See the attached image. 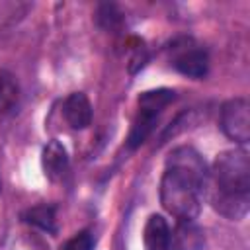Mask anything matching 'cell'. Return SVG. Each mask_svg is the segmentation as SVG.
I'll return each mask as SVG.
<instances>
[{"instance_id":"obj_8","label":"cell","mask_w":250,"mask_h":250,"mask_svg":"<svg viewBox=\"0 0 250 250\" xmlns=\"http://www.w3.org/2000/svg\"><path fill=\"white\" fill-rule=\"evenodd\" d=\"M62 115L72 129H86L92 123V104L84 92H72L62 104Z\"/></svg>"},{"instance_id":"obj_15","label":"cell","mask_w":250,"mask_h":250,"mask_svg":"<svg viewBox=\"0 0 250 250\" xmlns=\"http://www.w3.org/2000/svg\"><path fill=\"white\" fill-rule=\"evenodd\" d=\"M0 189H2V182H0Z\"/></svg>"},{"instance_id":"obj_10","label":"cell","mask_w":250,"mask_h":250,"mask_svg":"<svg viewBox=\"0 0 250 250\" xmlns=\"http://www.w3.org/2000/svg\"><path fill=\"white\" fill-rule=\"evenodd\" d=\"M203 236L195 229L193 223H180L176 232L172 234L170 248L172 250H201Z\"/></svg>"},{"instance_id":"obj_14","label":"cell","mask_w":250,"mask_h":250,"mask_svg":"<svg viewBox=\"0 0 250 250\" xmlns=\"http://www.w3.org/2000/svg\"><path fill=\"white\" fill-rule=\"evenodd\" d=\"M94 244H96L94 234L90 230H80L70 240H66L62 250H94Z\"/></svg>"},{"instance_id":"obj_6","label":"cell","mask_w":250,"mask_h":250,"mask_svg":"<svg viewBox=\"0 0 250 250\" xmlns=\"http://www.w3.org/2000/svg\"><path fill=\"white\" fill-rule=\"evenodd\" d=\"M203 195L209 199V203L217 213L229 219H242L248 211V195L219 189L213 184H209V180H205L203 184Z\"/></svg>"},{"instance_id":"obj_5","label":"cell","mask_w":250,"mask_h":250,"mask_svg":"<svg viewBox=\"0 0 250 250\" xmlns=\"http://www.w3.org/2000/svg\"><path fill=\"white\" fill-rule=\"evenodd\" d=\"M221 129L223 133L238 143L246 145L250 141V105L246 98H232L221 107Z\"/></svg>"},{"instance_id":"obj_4","label":"cell","mask_w":250,"mask_h":250,"mask_svg":"<svg viewBox=\"0 0 250 250\" xmlns=\"http://www.w3.org/2000/svg\"><path fill=\"white\" fill-rule=\"evenodd\" d=\"M170 62L178 72L189 78H203L209 66L205 49L195 45L191 39H180L170 47Z\"/></svg>"},{"instance_id":"obj_12","label":"cell","mask_w":250,"mask_h":250,"mask_svg":"<svg viewBox=\"0 0 250 250\" xmlns=\"http://www.w3.org/2000/svg\"><path fill=\"white\" fill-rule=\"evenodd\" d=\"M18 96L20 88L16 78L8 72H0V117L14 109V105L18 104Z\"/></svg>"},{"instance_id":"obj_3","label":"cell","mask_w":250,"mask_h":250,"mask_svg":"<svg viewBox=\"0 0 250 250\" xmlns=\"http://www.w3.org/2000/svg\"><path fill=\"white\" fill-rule=\"evenodd\" d=\"M174 100V92L168 88H158V90H148L145 94H141L139 98V111L135 115L133 127L129 131L127 137V145L129 148H137L139 145H143L146 141V137L152 133L158 115L162 113V109Z\"/></svg>"},{"instance_id":"obj_7","label":"cell","mask_w":250,"mask_h":250,"mask_svg":"<svg viewBox=\"0 0 250 250\" xmlns=\"http://www.w3.org/2000/svg\"><path fill=\"white\" fill-rule=\"evenodd\" d=\"M41 166L51 182H61L68 172V152L62 143L49 141L41 154Z\"/></svg>"},{"instance_id":"obj_1","label":"cell","mask_w":250,"mask_h":250,"mask_svg":"<svg viewBox=\"0 0 250 250\" xmlns=\"http://www.w3.org/2000/svg\"><path fill=\"white\" fill-rule=\"evenodd\" d=\"M209 176L205 160L191 146H178L166 158L160 180V203L180 223H193L201 211L203 184Z\"/></svg>"},{"instance_id":"obj_11","label":"cell","mask_w":250,"mask_h":250,"mask_svg":"<svg viewBox=\"0 0 250 250\" xmlns=\"http://www.w3.org/2000/svg\"><path fill=\"white\" fill-rule=\"evenodd\" d=\"M23 221L29 223V225H33V227H37V229H41V230H45V232H55L57 230V225H55V221H57L55 219V207L53 205H47V203L35 205L31 209H27L23 213Z\"/></svg>"},{"instance_id":"obj_9","label":"cell","mask_w":250,"mask_h":250,"mask_svg":"<svg viewBox=\"0 0 250 250\" xmlns=\"http://www.w3.org/2000/svg\"><path fill=\"white\" fill-rule=\"evenodd\" d=\"M170 242H172V230L168 221L162 215H150L143 230L145 250H170Z\"/></svg>"},{"instance_id":"obj_13","label":"cell","mask_w":250,"mask_h":250,"mask_svg":"<svg viewBox=\"0 0 250 250\" xmlns=\"http://www.w3.org/2000/svg\"><path fill=\"white\" fill-rule=\"evenodd\" d=\"M96 21L105 31H115L123 23V14L115 4H100L96 12Z\"/></svg>"},{"instance_id":"obj_2","label":"cell","mask_w":250,"mask_h":250,"mask_svg":"<svg viewBox=\"0 0 250 250\" xmlns=\"http://www.w3.org/2000/svg\"><path fill=\"white\" fill-rule=\"evenodd\" d=\"M209 184L230 193L248 195L250 189V158L244 148H229L217 154L213 170L207 176Z\"/></svg>"}]
</instances>
